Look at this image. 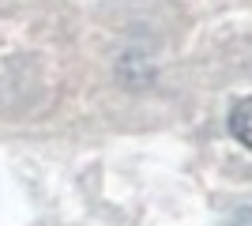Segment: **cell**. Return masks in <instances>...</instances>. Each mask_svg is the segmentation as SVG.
I'll list each match as a JSON object with an SVG mask.
<instances>
[{"instance_id": "obj_1", "label": "cell", "mask_w": 252, "mask_h": 226, "mask_svg": "<svg viewBox=\"0 0 252 226\" xmlns=\"http://www.w3.org/2000/svg\"><path fill=\"white\" fill-rule=\"evenodd\" d=\"M226 125H230V136H233V140L241 143V147H249V151H252V95H249V98H237V102H233L230 121H226Z\"/></svg>"}]
</instances>
